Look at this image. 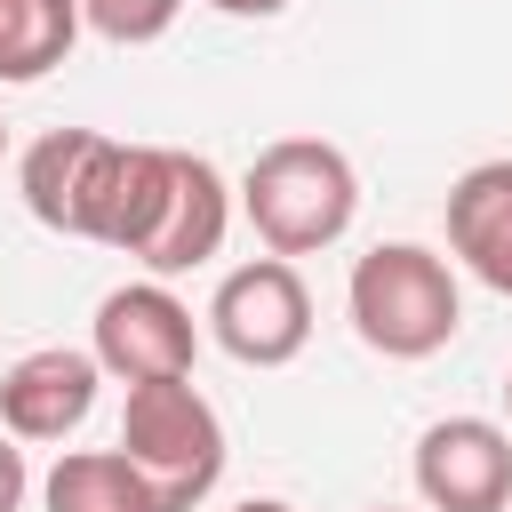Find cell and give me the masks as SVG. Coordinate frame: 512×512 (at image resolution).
I'll use <instances>...</instances> for the list:
<instances>
[{"instance_id":"1","label":"cell","mask_w":512,"mask_h":512,"mask_svg":"<svg viewBox=\"0 0 512 512\" xmlns=\"http://www.w3.org/2000/svg\"><path fill=\"white\" fill-rule=\"evenodd\" d=\"M16 184L48 232L136 256L168 192V144H120L104 128H48L24 152Z\"/></svg>"},{"instance_id":"2","label":"cell","mask_w":512,"mask_h":512,"mask_svg":"<svg viewBox=\"0 0 512 512\" xmlns=\"http://www.w3.org/2000/svg\"><path fill=\"white\" fill-rule=\"evenodd\" d=\"M240 216L256 224L264 256H320L360 216V176L328 136H280L240 168Z\"/></svg>"},{"instance_id":"3","label":"cell","mask_w":512,"mask_h":512,"mask_svg":"<svg viewBox=\"0 0 512 512\" xmlns=\"http://www.w3.org/2000/svg\"><path fill=\"white\" fill-rule=\"evenodd\" d=\"M344 312H352V336L368 352H384V360H432L464 328L456 272L424 240H376L368 256H352Z\"/></svg>"},{"instance_id":"4","label":"cell","mask_w":512,"mask_h":512,"mask_svg":"<svg viewBox=\"0 0 512 512\" xmlns=\"http://www.w3.org/2000/svg\"><path fill=\"white\" fill-rule=\"evenodd\" d=\"M120 456L152 480L160 512H192V504L216 496L232 448H224V416L208 408V392L192 376H160V384H128Z\"/></svg>"},{"instance_id":"5","label":"cell","mask_w":512,"mask_h":512,"mask_svg":"<svg viewBox=\"0 0 512 512\" xmlns=\"http://www.w3.org/2000/svg\"><path fill=\"white\" fill-rule=\"evenodd\" d=\"M208 336L240 368H288L312 344V288L288 256H248L208 296Z\"/></svg>"},{"instance_id":"6","label":"cell","mask_w":512,"mask_h":512,"mask_svg":"<svg viewBox=\"0 0 512 512\" xmlns=\"http://www.w3.org/2000/svg\"><path fill=\"white\" fill-rule=\"evenodd\" d=\"M88 352L104 376L120 384H160V376H192L200 360V320L168 280H128L96 304L88 320Z\"/></svg>"},{"instance_id":"7","label":"cell","mask_w":512,"mask_h":512,"mask_svg":"<svg viewBox=\"0 0 512 512\" xmlns=\"http://www.w3.org/2000/svg\"><path fill=\"white\" fill-rule=\"evenodd\" d=\"M416 496L432 512H512V432L488 416H440L416 432Z\"/></svg>"},{"instance_id":"8","label":"cell","mask_w":512,"mask_h":512,"mask_svg":"<svg viewBox=\"0 0 512 512\" xmlns=\"http://www.w3.org/2000/svg\"><path fill=\"white\" fill-rule=\"evenodd\" d=\"M224 224H232V184L216 176V160L168 144V192H160V216H152V232H144V248H136L144 280L200 272V264L224 248Z\"/></svg>"},{"instance_id":"9","label":"cell","mask_w":512,"mask_h":512,"mask_svg":"<svg viewBox=\"0 0 512 512\" xmlns=\"http://www.w3.org/2000/svg\"><path fill=\"white\" fill-rule=\"evenodd\" d=\"M96 384H104V368L88 344H40V352L8 360V376H0L8 440H72L96 408Z\"/></svg>"},{"instance_id":"10","label":"cell","mask_w":512,"mask_h":512,"mask_svg":"<svg viewBox=\"0 0 512 512\" xmlns=\"http://www.w3.org/2000/svg\"><path fill=\"white\" fill-rule=\"evenodd\" d=\"M448 256L480 288L512 296V160H480L448 184Z\"/></svg>"},{"instance_id":"11","label":"cell","mask_w":512,"mask_h":512,"mask_svg":"<svg viewBox=\"0 0 512 512\" xmlns=\"http://www.w3.org/2000/svg\"><path fill=\"white\" fill-rule=\"evenodd\" d=\"M48 512H160L152 480L120 456V448H64L40 480Z\"/></svg>"},{"instance_id":"12","label":"cell","mask_w":512,"mask_h":512,"mask_svg":"<svg viewBox=\"0 0 512 512\" xmlns=\"http://www.w3.org/2000/svg\"><path fill=\"white\" fill-rule=\"evenodd\" d=\"M80 40V0H0V88L48 80Z\"/></svg>"},{"instance_id":"13","label":"cell","mask_w":512,"mask_h":512,"mask_svg":"<svg viewBox=\"0 0 512 512\" xmlns=\"http://www.w3.org/2000/svg\"><path fill=\"white\" fill-rule=\"evenodd\" d=\"M184 16V0H80V32L112 40V48H152L168 40Z\"/></svg>"},{"instance_id":"14","label":"cell","mask_w":512,"mask_h":512,"mask_svg":"<svg viewBox=\"0 0 512 512\" xmlns=\"http://www.w3.org/2000/svg\"><path fill=\"white\" fill-rule=\"evenodd\" d=\"M24 496H32V472H24V448L0 432V512H24Z\"/></svg>"},{"instance_id":"15","label":"cell","mask_w":512,"mask_h":512,"mask_svg":"<svg viewBox=\"0 0 512 512\" xmlns=\"http://www.w3.org/2000/svg\"><path fill=\"white\" fill-rule=\"evenodd\" d=\"M216 16H280V8H296V0H208Z\"/></svg>"},{"instance_id":"16","label":"cell","mask_w":512,"mask_h":512,"mask_svg":"<svg viewBox=\"0 0 512 512\" xmlns=\"http://www.w3.org/2000/svg\"><path fill=\"white\" fill-rule=\"evenodd\" d=\"M232 512H296V504H280V496H248V504H232Z\"/></svg>"},{"instance_id":"17","label":"cell","mask_w":512,"mask_h":512,"mask_svg":"<svg viewBox=\"0 0 512 512\" xmlns=\"http://www.w3.org/2000/svg\"><path fill=\"white\" fill-rule=\"evenodd\" d=\"M496 392H504V432H512V368H504V384H496Z\"/></svg>"},{"instance_id":"18","label":"cell","mask_w":512,"mask_h":512,"mask_svg":"<svg viewBox=\"0 0 512 512\" xmlns=\"http://www.w3.org/2000/svg\"><path fill=\"white\" fill-rule=\"evenodd\" d=\"M0 152H8V120H0Z\"/></svg>"},{"instance_id":"19","label":"cell","mask_w":512,"mask_h":512,"mask_svg":"<svg viewBox=\"0 0 512 512\" xmlns=\"http://www.w3.org/2000/svg\"><path fill=\"white\" fill-rule=\"evenodd\" d=\"M376 512H400V504H376Z\"/></svg>"}]
</instances>
